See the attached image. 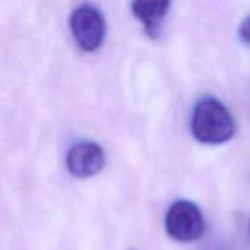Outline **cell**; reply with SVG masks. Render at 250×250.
I'll return each instance as SVG.
<instances>
[{"mask_svg": "<svg viewBox=\"0 0 250 250\" xmlns=\"http://www.w3.org/2000/svg\"><path fill=\"white\" fill-rule=\"evenodd\" d=\"M165 229L168 235L180 243L199 240L205 232V218L197 205L190 200H177L165 216Z\"/></svg>", "mask_w": 250, "mask_h": 250, "instance_id": "3", "label": "cell"}, {"mask_svg": "<svg viewBox=\"0 0 250 250\" xmlns=\"http://www.w3.org/2000/svg\"><path fill=\"white\" fill-rule=\"evenodd\" d=\"M169 6L171 0H133L131 12L142 24L145 33L152 40H158L162 34Z\"/></svg>", "mask_w": 250, "mask_h": 250, "instance_id": "5", "label": "cell"}, {"mask_svg": "<svg viewBox=\"0 0 250 250\" xmlns=\"http://www.w3.org/2000/svg\"><path fill=\"white\" fill-rule=\"evenodd\" d=\"M249 240H250V222H249Z\"/></svg>", "mask_w": 250, "mask_h": 250, "instance_id": "7", "label": "cell"}, {"mask_svg": "<svg viewBox=\"0 0 250 250\" xmlns=\"http://www.w3.org/2000/svg\"><path fill=\"white\" fill-rule=\"evenodd\" d=\"M238 36H240V39L247 46H250V17H246L240 22V25H238Z\"/></svg>", "mask_w": 250, "mask_h": 250, "instance_id": "6", "label": "cell"}, {"mask_svg": "<svg viewBox=\"0 0 250 250\" xmlns=\"http://www.w3.org/2000/svg\"><path fill=\"white\" fill-rule=\"evenodd\" d=\"M72 37L83 52H96L106 37V22L103 14L90 3H83L74 9L69 18Z\"/></svg>", "mask_w": 250, "mask_h": 250, "instance_id": "2", "label": "cell"}, {"mask_svg": "<svg viewBox=\"0 0 250 250\" xmlns=\"http://www.w3.org/2000/svg\"><path fill=\"white\" fill-rule=\"evenodd\" d=\"M191 133L203 145H222L232 139L235 122L222 102L215 97H203L193 109Z\"/></svg>", "mask_w": 250, "mask_h": 250, "instance_id": "1", "label": "cell"}, {"mask_svg": "<svg viewBox=\"0 0 250 250\" xmlns=\"http://www.w3.org/2000/svg\"><path fill=\"white\" fill-rule=\"evenodd\" d=\"M103 149L90 140L75 143L66 155V168L75 178L84 180L97 175L104 167Z\"/></svg>", "mask_w": 250, "mask_h": 250, "instance_id": "4", "label": "cell"}]
</instances>
